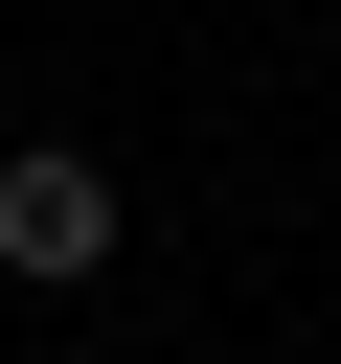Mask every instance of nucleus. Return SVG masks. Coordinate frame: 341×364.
Wrapping results in <instances>:
<instances>
[{
	"label": "nucleus",
	"instance_id": "nucleus-1",
	"mask_svg": "<svg viewBox=\"0 0 341 364\" xmlns=\"http://www.w3.org/2000/svg\"><path fill=\"white\" fill-rule=\"evenodd\" d=\"M0 273H45V296H68V273H114V159L23 136V159H0Z\"/></svg>",
	"mask_w": 341,
	"mask_h": 364
}]
</instances>
